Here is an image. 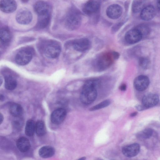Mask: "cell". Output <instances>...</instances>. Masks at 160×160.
<instances>
[{"mask_svg":"<svg viewBox=\"0 0 160 160\" xmlns=\"http://www.w3.org/2000/svg\"><path fill=\"white\" fill-rule=\"evenodd\" d=\"M38 153L39 156L42 158H48L54 155L55 149L51 146H45L42 147L39 149Z\"/></svg>","mask_w":160,"mask_h":160,"instance_id":"obj_20","label":"cell"},{"mask_svg":"<svg viewBox=\"0 0 160 160\" xmlns=\"http://www.w3.org/2000/svg\"><path fill=\"white\" fill-rule=\"evenodd\" d=\"M67 115L66 110L62 108H58L55 110L51 115V120L55 124H59L62 122Z\"/></svg>","mask_w":160,"mask_h":160,"instance_id":"obj_7","label":"cell"},{"mask_svg":"<svg viewBox=\"0 0 160 160\" xmlns=\"http://www.w3.org/2000/svg\"><path fill=\"white\" fill-rule=\"evenodd\" d=\"M153 133V130L151 128H146L138 132L137 137L139 139L144 140L150 138Z\"/></svg>","mask_w":160,"mask_h":160,"instance_id":"obj_25","label":"cell"},{"mask_svg":"<svg viewBox=\"0 0 160 160\" xmlns=\"http://www.w3.org/2000/svg\"><path fill=\"white\" fill-rule=\"evenodd\" d=\"M156 14V10L153 6L148 5L144 8L141 12L140 17L144 20H149L152 18Z\"/></svg>","mask_w":160,"mask_h":160,"instance_id":"obj_17","label":"cell"},{"mask_svg":"<svg viewBox=\"0 0 160 160\" xmlns=\"http://www.w3.org/2000/svg\"><path fill=\"white\" fill-rule=\"evenodd\" d=\"M50 18V13L42 15H38V25L39 28H43L48 25Z\"/></svg>","mask_w":160,"mask_h":160,"instance_id":"obj_22","label":"cell"},{"mask_svg":"<svg viewBox=\"0 0 160 160\" xmlns=\"http://www.w3.org/2000/svg\"><path fill=\"white\" fill-rule=\"evenodd\" d=\"M118 57L116 52H108L99 56L96 60L95 66L98 70L102 71L109 67Z\"/></svg>","mask_w":160,"mask_h":160,"instance_id":"obj_3","label":"cell"},{"mask_svg":"<svg viewBox=\"0 0 160 160\" xmlns=\"http://www.w3.org/2000/svg\"><path fill=\"white\" fill-rule=\"evenodd\" d=\"M86 158L85 157H82L77 160H85Z\"/></svg>","mask_w":160,"mask_h":160,"instance_id":"obj_38","label":"cell"},{"mask_svg":"<svg viewBox=\"0 0 160 160\" xmlns=\"http://www.w3.org/2000/svg\"><path fill=\"white\" fill-rule=\"evenodd\" d=\"M122 12V7L119 5L114 4L109 6L106 10L107 16L112 19H117L121 15Z\"/></svg>","mask_w":160,"mask_h":160,"instance_id":"obj_14","label":"cell"},{"mask_svg":"<svg viewBox=\"0 0 160 160\" xmlns=\"http://www.w3.org/2000/svg\"><path fill=\"white\" fill-rule=\"evenodd\" d=\"M157 5L158 8L160 10V0L157 1Z\"/></svg>","mask_w":160,"mask_h":160,"instance_id":"obj_35","label":"cell"},{"mask_svg":"<svg viewBox=\"0 0 160 160\" xmlns=\"http://www.w3.org/2000/svg\"><path fill=\"white\" fill-rule=\"evenodd\" d=\"M110 103L111 101L109 100H105L91 108L89 110L92 111L102 109L108 106Z\"/></svg>","mask_w":160,"mask_h":160,"instance_id":"obj_27","label":"cell"},{"mask_svg":"<svg viewBox=\"0 0 160 160\" xmlns=\"http://www.w3.org/2000/svg\"><path fill=\"white\" fill-rule=\"evenodd\" d=\"M4 99V96L3 95L1 94L0 95V101H3Z\"/></svg>","mask_w":160,"mask_h":160,"instance_id":"obj_37","label":"cell"},{"mask_svg":"<svg viewBox=\"0 0 160 160\" xmlns=\"http://www.w3.org/2000/svg\"><path fill=\"white\" fill-rule=\"evenodd\" d=\"M126 85L125 84H122L119 87V89L121 91H124L126 90Z\"/></svg>","mask_w":160,"mask_h":160,"instance_id":"obj_32","label":"cell"},{"mask_svg":"<svg viewBox=\"0 0 160 160\" xmlns=\"http://www.w3.org/2000/svg\"><path fill=\"white\" fill-rule=\"evenodd\" d=\"M16 18L18 23L22 24H27L31 21L32 15L28 9L22 8L20 9L17 12Z\"/></svg>","mask_w":160,"mask_h":160,"instance_id":"obj_5","label":"cell"},{"mask_svg":"<svg viewBox=\"0 0 160 160\" xmlns=\"http://www.w3.org/2000/svg\"><path fill=\"white\" fill-rule=\"evenodd\" d=\"M149 84V79L148 77L141 75L137 77L134 79L133 84L135 89L138 91L145 90Z\"/></svg>","mask_w":160,"mask_h":160,"instance_id":"obj_10","label":"cell"},{"mask_svg":"<svg viewBox=\"0 0 160 160\" xmlns=\"http://www.w3.org/2000/svg\"><path fill=\"white\" fill-rule=\"evenodd\" d=\"M33 53V51L31 48L25 47L21 49L16 55V63L22 66L27 64L32 59Z\"/></svg>","mask_w":160,"mask_h":160,"instance_id":"obj_4","label":"cell"},{"mask_svg":"<svg viewBox=\"0 0 160 160\" xmlns=\"http://www.w3.org/2000/svg\"><path fill=\"white\" fill-rule=\"evenodd\" d=\"M73 48L76 51L82 52L87 50L90 46L89 40L87 38L77 39L72 43Z\"/></svg>","mask_w":160,"mask_h":160,"instance_id":"obj_13","label":"cell"},{"mask_svg":"<svg viewBox=\"0 0 160 160\" xmlns=\"http://www.w3.org/2000/svg\"><path fill=\"white\" fill-rule=\"evenodd\" d=\"M158 95L155 93H149L145 95L142 98V105L147 108L154 106L159 102Z\"/></svg>","mask_w":160,"mask_h":160,"instance_id":"obj_9","label":"cell"},{"mask_svg":"<svg viewBox=\"0 0 160 160\" xmlns=\"http://www.w3.org/2000/svg\"><path fill=\"white\" fill-rule=\"evenodd\" d=\"M137 108L139 111L142 110L146 108L142 105H138L137 106Z\"/></svg>","mask_w":160,"mask_h":160,"instance_id":"obj_33","label":"cell"},{"mask_svg":"<svg viewBox=\"0 0 160 160\" xmlns=\"http://www.w3.org/2000/svg\"><path fill=\"white\" fill-rule=\"evenodd\" d=\"M142 38L140 32L136 28L128 31L125 36L126 42L130 44H134L139 42Z\"/></svg>","mask_w":160,"mask_h":160,"instance_id":"obj_8","label":"cell"},{"mask_svg":"<svg viewBox=\"0 0 160 160\" xmlns=\"http://www.w3.org/2000/svg\"><path fill=\"white\" fill-rule=\"evenodd\" d=\"M135 28L140 32L142 38L147 36L150 32L149 28L145 25H139Z\"/></svg>","mask_w":160,"mask_h":160,"instance_id":"obj_29","label":"cell"},{"mask_svg":"<svg viewBox=\"0 0 160 160\" xmlns=\"http://www.w3.org/2000/svg\"><path fill=\"white\" fill-rule=\"evenodd\" d=\"M41 49L45 55L48 58H55L59 55L61 47L59 43L55 40H48L42 42Z\"/></svg>","mask_w":160,"mask_h":160,"instance_id":"obj_2","label":"cell"},{"mask_svg":"<svg viewBox=\"0 0 160 160\" xmlns=\"http://www.w3.org/2000/svg\"><path fill=\"white\" fill-rule=\"evenodd\" d=\"M23 124L22 121L21 119L14 120L12 122L14 128L17 130H19L22 128Z\"/></svg>","mask_w":160,"mask_h":160,"instance_id":"obj_31","label":"cell"},{"mask_svg":"<svg viewBox=\"0 0 160 160\" xmlns=\"http://www.w3.org/2000/svg\"><path fill=\"white\" fill-rule=\"evenodd\" d=\"M35 132L37 135L42 136L46 133V130L44 122L42 121H38L36 123Z\"/></svg>","mask_w":160,"mask_h":160,"instance_id":"obj_26","label":"cell"},{"mask_svg":"<svg viewBox=\"0 0 160 160\" xmlns=\"http://www.w3.org/2000/svg\"><path fill=\"white\" fill-rule=\"evenodd\" d=\"M17 82L16 79L12 76L9 75L5 78V87L8 90H12L16 88Z\"/></svg>","mask_w":160,"mask_h":160,"instance_id":"obj_23","label":"cell"},{"mask_svg":"<svg viewBox=\"0 0 160 160\" xmlns=\"http://www.w3.org/2000/svg\"><path fill=\"white\" fill-rule=\"evenodd\" d=\"M3 117L2 113H0V124H1L3 122Z\"/></svg>","mask_w":160,"mask_h":160,"instance_id":"obj_34","label":"cell"},{"mask_svg":"<svg viewBox=\"0 0 160 160\" xmlns=\"http://www.w3.org/2000/svg\"><path fill=\"white\" fill-rule=\"evenodd\" d=\"M137 114V112H133L132 113H131V115H130V116L131 117H134V116H135Z\"/></svg>","mask_w":160,"mask_h":160,"instance_id":"obj_36","label":"cell"},{"mask_svg":"<svg viewBox=\"0 0 160 160\" xmlns=\"http://www.w3.org/2000/svg\"><path fill=\"white\" fill-rule=\"evenodd\" d=\"M34 8L38 16L50 13L49 5L47 2L43 1H39L36 2L34 5Z\"/></svg>","mask_w":160,"mask_h":160,"instance_id":"obj_15","label":"cell"},{"mask_svg":"<svg viewBox=\"0 0 160 160\" xmlns=\"http://www.w3.org/2000/svg\"><path fill=\"white\" fill-rule=\"evenodd\" d=\"M98 81L90 80L84 84L80 95L81 102L85 104H89L96 99L98 93L97 89Z\"/></svg>","mask_w":160,"mask_h":160,"instance_id":"obj_1","label":"cell"},{"mask_svg":"<svg viewBox=\"0 0 160 160\" xmlns=\"http://www.w3.org/2000/svg\"><path fill=\"white\" fill-rule=\"evenodd\" d=\"M0 38L1 43L4 45H7L10 42L11 39V34L8 28L4 27L1 28Z\"/></svg>","mask_w":160,"mask_h":160,"instance_id":"obj_19","label":"cell"},{"mask_svg":"<svg viewBox=\"0 0 160 160\" xmlns=\"http://www.w3.org/2000/svg\"><path fill=\"white\" fill-rule=\"evenodd\" d=\"M66 21L67 24L69 28L74 29L80 25L81 21V17L78 12L72 10L68 13Z\"/></svg>","mask_w":160,"mask_h":160,"instance_id":"obj_6","label":"cell"},{"mask_svg":"<svg viewBox=\"0 0 160 160\" xmlns=\"http://www.w3.org/2000/svg\"><path fill=\"white\" fill-rule=\"evenodd\" d=\"M17 4L14 0H1L0 2V9L6 13H11L16 9Z\"/></svg>","mask_w":160,"mask_h":160,"instance_id":"obj_16","label":"cell"},{"mask_svg":"<svg viewBox=\"0 0 160 160\" xmlns=\"http://www.w3.org/2000/svg\"><path fill=\"white\" fill-rule=\"evenodd\" d=\"M16 146L20 151L24 152L29 150L30 147V143L28 139L23 137L19 138L17 140Z\"/></svg>","mask_w":160,"mask_h":160,"instance_id":"obj_18","label":"cell"},{"mask_svg":"<svg viewBox=\"0 0 160 160\" xmlns=\"http://www.w3.org/2000/svg\"><path fill=\"white\" fill-rule=\"evenodd\" d=\"M143 1H134L132 5V10L134 12H137L142 11L144 8Z\"/></svg>","mask_w":160,"mask_h":160,"instance_id":"obj_28","label":"cell"},{"mask_svg":"<svg viewBox=\"0 0 160 160\" xmlns=\"http://www.w3.org/2000/svg\"><path fill=\"white\" fill-rule=\"evenodd\" d=\"M9 109L10 113L16 117L21 116L23 112V109L22 106L15 103H11L9 107Z\"/></svg>","mask_w":160,"mask_h":160,"instance_id":"obj_21","label":"cell"},{"mask_svg":"<svg viewBox=\"0 0 160 160\" xmlns=\"http://www.w3.org/2000/svg\"><path fill=\"white\" fill-rule=\"evenodd\" d=\"M36 123L34 121L31 119L28 120L26 123L25 132V134L28 137L32 136L35 132Z\"/></svg>","mask_w":160,"mask_h":160,"instance_id":"obj_24","label":"cell"},{"mask_svg":"<svg viewBox=\"0 0 160 160\" xmlns=\"http://www.w3.org/2000/svg\"><path fill=\"white\" fill-rule=\"evenodd\" d=\"M139 65L143 68L147 69L149 66L150 61L149 59L146 57H142L139 60Z\"/></svg>","mask_w":160,"mask_h":160,"instance_id":"obj_30","label":"cell"},{"mask_svg":"<svg viewBox=\"0 0 160 160\" xmlns=\"http://www.w3.org/2000/svg\"><path fill=\"white\" fill-rule=\"evenodd\" d=\"M140 146L138 143H134L123 147L122 152L125 156L131 158L136 156L139 152Z\"/></svg>","mask_w":160,"mask_h":160,"instance_id":"obj_11","label":"cell"},{"mask_svg":"<svg viewBox=\"0 0 160 160\" xmlns=\"http://www.w3.org/2000/svg\"><path fill=\"white\" fill-rule=\"evenodd\" d=\"M100 5V3L98 1L90 0L84 5L82 10L85 14L91 15L98 11Z\"/></svg>","mask_w":160,"mask_h":160,"instance_id":"obj_12","label":"cell"}]
</instances>
